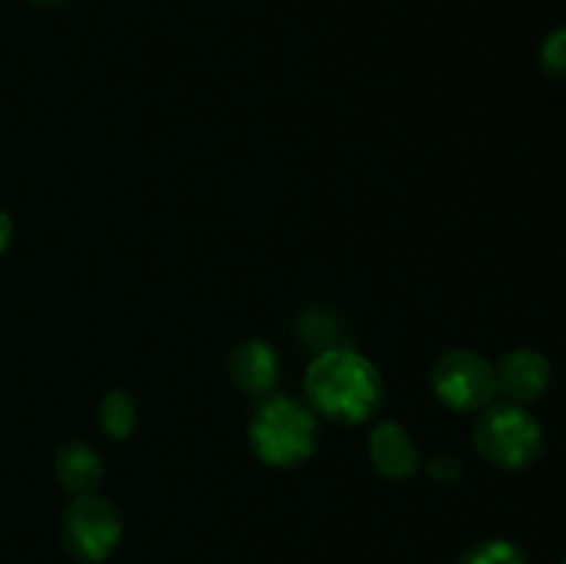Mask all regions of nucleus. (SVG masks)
I'll return each mask as SVG.
<instances>
[{
    "label": "nucleus",
    "instance_id": "nucleus-1",
    "mask_svg": "<svg viewBox=\"0 0 566 564\" xmlns=\"http://www.w3.org/2000/svg\"><path fill=\"white\" fill-rule=\"evenodd\" d=\"M310 409L343 426L365 424L385 401L379 368L352 348H329L310 363L304 376Z\"/></svg>",
    "mask_w": 566,
    "mask_h": 564
},
{
    "label": "nucleus",
    "instance_id": "nucleus-2",
    "mask_svg": "<svg viewBox=\"0 0 566 564\" xmlns=\"http://www.w3.org/2000/svg\"><path fill=\"white\" fill-rule=\"evenodd\" d=\"M249 442L254 457L269 468H298L318 448V418L298 398L271 393L254 409Z\"/></svg>",
    "mask_w": 566,
    "mask_h": 564
},
{
    "label": "nucleus",
    "instance_id": "nucleus-3",
    "mask_svg": "<svg viewBox=\"0 0 566 564\" xmlns=\"http://www.w3.org/2000/svg\"><path fill=\"white\" fill-rule=\"evenodd\" d=\"M475 451L503 470L531 468L545 448V429L523 404L503 401L481 409L475 420Z\"/></svg>",
    "mask_w": 566,
    "mask_h": 564
},
{
    "label": "nucleus",
    "instance_id": "nucleus-4",
    "mask_svg": "<svg viewBox=\"0 0 566 564\" xmlns=\"http://www.w3.org/2000/svg\"><path fill=\"white\" fill-rule=\"evenodd\" d=\"M122 531L125 523L119 506L97 492L77 495L64 514V545L77 562H105L119 545Z\"/></svg>",
    "mask_w": 566,
    "mask_h": 564
},
{
    "label": "nucleus",
    "instance_id": "nucleus-5",
    "mask_svg": "<svg viewBox=\"0 0 566 564\" xmlns=\"http://www.w3.org/2000/svg\"><path fill=\"white\" fill-rule=\"evenodd\" d=\"M431 390L453 412H481L497 396V368L475 352H448L431 370Z\"/></svg>",
    "mask_w": 566,
    "mask_h": 564
},
{
    "label": "nucleus",
    "instance_id": "nucleus-6",
    "mask_svg": "<svg viewBox=\"0 0 566 564\" xmlns=\"http://www.w3.org/2000/svg\"><path fill=\"white\" fill-rule=\"evenodd\" d=\"M551 359L536 348H514L497 365V390L514 404L536 401L551 387Z\"/></svg>",
    "mask_w": 566,
    "mask_h": 564
},
{
    "label": "nucleus",
    "instance_id": "nucleus-7",
    "mask_svg": "<svg viewBox=\"0 0 566 564\" xmlns=\"http://www.w3.org/2000/svg\"><path fill=\"white\" fill-rule=\"evenodd\" d=\"M232 385L247 396L265 398L276 390L280 382V357L265 341H241L227 359Z\"/></svg>",
    "mask_w": 566,
    "mask_h": 564
},
{
    "label": "nucleus",
    "instance_id": "nucleus-8",
    "mask_svg": "<svg viewBox=\"0 0 566 564\" xmlns=\"http://www.w3.org/2000/svg\"><path fill=\"white\" fill-rule=\"evenodd\" d=\"M368 448L370 459H374V468L385 479H409L420 464L418 446L412 442L409 431L401 424H396V420H381V424H376V429L370 431Z\"/></svg>",
    "mask_w": 566,
    "mask_h": 564
},
{
    "label": "nucleus",
    "instance_id": "nucleus-9",
    "mask_svg": "<svg viewBox=\"0 0 566 564\" xmlns=\"http://www.w3.org/2000/svg\"><path fill=\"white\" fill-rule=\"evenodd\" d=\"M55 476H59L61 487L77 498L88 495V492H97L105 468L92 446L72 440L66 446H61L59 453H55Z\"/></svg>",
    "mask_w": 566,
    "mask_h": 564
},
{
    "label": "nucleus",
    "instance_id": "nucleus-10",
    "mask_svg": "<svg viewBox=\"0 0 566 564\" xmlns=\"http://www.w3.org/2000/svg\"><path fill=\"white\" fill-rule=\"evenodd\" d=\"M138 409L130 393L125 390H111L108 396L99 404V426L111 440H127L136 429Z\"/></svg>",
    "mask_w": 566,
    "mask_h": 564
},
{
    "label": "nucleus",
    "instance_id": "nucleus-11",
    "mask_svg": "<svg viewBox=\"0 0 566 564\" xmlns=\"http://www.w3.org/2000/svg\"><path fill=\"white\" fill-rule=\"evenodd\" d=\"M457 564H528V556L517 542L484 540L468 547Z\"/></svg>",
    "mask_w": 566,
    "mask_h": 564
},
{
    "label": "nucleus",
    "instance_id": "nucleus-12",
    "mask_svg": "<svg viewBox=\"0 0 566 564\" xmlns=\"http://www.w3.org/2000/svg\"><path fill=\"white\" fill-rule=\"evenodd\" d=\"M542 70L553 81H566V25L553 31L539 50Z\"/></svg>",
    "mask_w": 566,
    "mask_h": 564
},
{
    "label": "nucleus",
    "instance_id": "nucleus-13",
    "mask_svg": "<svg viewBox=\"0 0 566 564\" xmlns=\"http://www.w3.org/2000/svg\"><path fill=\"white\" fill-rule=\"evenodd\" d=\"M429 476L434 481H440V484H453L462 476V464L453 457H448V453H440V457H434L429 462Z\"/></svg>",
    "mask_w": 566,
    "mask_h": 564
},
{
    "label": "nucleus",
    "instance_id": "nucleus-14",
    "mask_svg": "<svg viewBox=\"0 0 566 564\" xmlns=\"http://www.w3.org/2000/svg\"><path fill=\"white\" fill-rule=\"evenodd\" d=\"M11 236H14V227H11V219L3 213V210H0V254H3L6 249H9Z\"/></svg>",
    "mask_w": 566,
    "mask_h": 564
},
{
    "label": "nucleus",
    "instance_id": "nucleus-15",
    "mask_svg": "<svg viewBox=\"0 0 566 564\" xmlns=\"http://www.w3.org/2000/svg\"><path fill=\"white\" fill-rule=\"evenodd\" d=\"M31 3H36V6H59V3H64V0H31Z\"/></svg>",
    "mask_w": 566,
    "mask_h": 564
},
{
    "label": "nucleus",
    "instance_id": "nucleus-16",
    "mask_svg": "<svg viewBox=\"0 0 566 564\" xmlns=\"http://www.w3.org/2000/svg\"><path fill=\"white\" fill-rule=\"evenodd\" d=\"M564 564H566V558H564Z\"/></svg>",
    "mask_w": 566,
    "mask_h": 564
}]
</instances>
